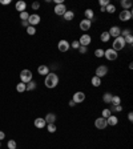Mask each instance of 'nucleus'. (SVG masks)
Listing matches in <instances>:
<instances>
[{"label":"nucleus","mask_w":133,"mask_h":149,"mask_svg":"<svg viewBox=\"0 0 133 149\" xmlns=\"http://www.w3.org/2000/svg\"><path fill=\"white\" fill-rule=\"evenodd\" d=\"M59 76H57L55 72H49L48 75L45 76V80H44V84H45V87L49 88V89H53V88L57 87V84H59Z\"/></svg>","instance_id":"f257e3e1"},{"label":"nucleus","mask_w":133,"mask_h":149,"mask_svg":"<svg viewBox=\"0 0 133 149\" xmlns=\"http://www.w3.org/2000/svg\"><path fill=\"white\" fill-rule=\"evenodd\" d=\"M125 48V40H124L123 36H119V37L115 39V42L112 43V49H115L116 52L119 51H123Z\"/></svg>","instance_id":"f03ea898"},{"label":"nucleus","mask_w":133,"mask_h":149,"mask_svg":"<svg viewBox=\"0 0 133 149\" xmlns=\"http://www.w3.org/2000/svg\"><path fill=\"white\" fill-rule=\"evenodd\" d=\"M20 81L24 84H28L32 81V72L29 69H23L20 72Z\"/></svg>","instance_id":"7ed1b4c3"},{"label":"nucleus","mask_w":133,"mask_h":149,"mask_svg":"<svg viewBox=\"0 0 133 149\" xmlns=\"http://www.w3.org/2000/svg\"><path fill=\"white\" fill-rule=\"evenodd\" d=\"M104 57L107 60H109V61H113V60H116L117 57H119V53L116 52L115 49L112 48H108L104 51Z\"/></svg>","instance_id":"20e7f679"},{"label":"nucleus","mask_w":133,"mask_h":149,"mask_svg":"<svg viewBox=\"0 0 133 149\" xmlns=\"http://www.w3.org/2000/svg\"><path fill=\"white\" fill-rule=\"evenodd\" d=\"M132 18H133V12L130 10H124V11H121L119 15V19L121 21H124V23H125V21H129Z\"/></svg>","instance_id":"39448f33"},{"label":"nucleus","mask_w":133,"mask_h":149,"mask_svg":"<svg viewBox=\"0 0 133 149\" xmlns=\"http://www.w3.org/2000/svg\"><path fill=\"white\" fill-rule=\"evenodd\" d=\"M69 48H71V43L68 40H65V39L60 40L59 44H57V49H59L60 52H68Z\"/></svg>","instance_id":"423d86ee"},{"label":"nucleus","mask_w":133,"mask_h":149,"mask_svg":"<svg viewBox=\"0 0 133 149\" xmlns=\"http://www.w3.org/2000/svg\"><path fill=\"white\" fill-rule=\"evenodd\" d=\"M108 75V67L107 65H98L97 68H96V72H95V76H97V77H104V76H107Z\"/></svg>","instance_id":"0eeeda50"},{"label":"nucleus","mask_w":133,"mask_h":149,"mask_svg":"<svg viewBox=\"0 0 133 149\" xmlns=\"http://www.w3.org/2000/svg\"><path fill=\"white\" fill-rule=\"evenodd\" d=\"M40 21H41V18L37 14H32L29 15V18H28V24L32 25V27H35V25L40 24Z\"/></svg>","instance_id":"6e6552de"},{"label":"nucleus","mask_w":133,"mask_h":149,"mask_svg":"<svg viewBox=\"0 0 133 149\" xmlns=\"http://www.w3.org/2000/svg\"><path fill=\"white\" fill-rule=\"evenodd\" d=\"M95 127L97 129H100V131H102V129H105L107 127H108V124H107V120H105L104 117H97L95 120Z\"/></svg>","instance_id":"1a4fd4ad"},{"label":"nucleus","mask_w":133,"mask_h":149,"mask_svg":"<svg viewBox=\"0 0 133 149\" xmlns=\"http://www.w3.org/2000/svg\"><path fill=\"white\" fill-rule=\"evenodd\" d=\"M91 42H92V37H91V35H88V33L81 35L80 39H79V43H80V45H83V47H88V45L91 44Z\"/></svg>","instance_id":"9d476101"},{"label":"nucleus","mask_w":133,"mask_h":149,"mask_svg":"<svg viewBox=\"0 0 133 149\" xmlns=\"http://www.w3.org/2000/svg\"><path fill=\"white\" fill-rule=\"evenodd\" d=\"M53 11H55V14L57 15V16H63L64 14H65L66 11V7H65V4H56V5H55V8H53Z\"/></svg>","instance_id":"9b49d317"},{"label":"nucleus","mask_w":133,"mask_h":149,"mask_svg":"<svg viewBox=\"0 0 133 149\" xmlns=\"http://www.w3.org/2000/svg\"><path fill=\"white\" fill-rule=\"evenodd\" d=\"M108 33H109V36H111V37H115V39L119 37V36L121 35V28L117 27V25H113V27L109 28Z\"/></svg>","instance_id":"f8f14e48"},{"label":"nucleus","mask_w":133,"mask_h":149,"mask_svg":"<svg viewBox=\"0 0 133 149\" xmlns=\"http://www.w3.org/2000/svg\"><path fill=\"white\" fill-rule=\"evenodd\" d=\"M72 100H73L76 104H80V103H83V101L85 100V93L84 92H81V90H79V92H76V93L73 95Z\"/></svg>","instance_id":"ddd939ff"},{"label":"nucleus","mask_w":133,"mask_h":149,"mask_svg":"<svg viewBox=\"0 0 133 149\" xmlns=\"http://www.w3.org/2000/svg\"><path fill=\"white\" fill-rule=\"evenodd\" d=\"M80 29L83 32H87V31H89L91 29V27H92V21H89V20H87V19H83V20L80 21Z\"/></svg>","instance_id":"4468645a"},{"label":"nucleus","mask_w":133,"mask_h":149,"mask_svg":"<svg viewBox=\"0 0 133 149\" xmlns=\"http://www.w3.org/2000/svg\"><path fill=\"white\" fill-rule=\"evenodd\" d=\"M33 124H35V127H36L37 129H43V128H45V127H47V122H45V120H44V117H37V118H35Z\"/></svg>","instance_id":"2eb2a0df"},{"label":"nucleus","mask_w":133,"mask_h":149,"mask_svg":"<svg viewBox=\"0 0 133 149\" xmlns=\"http://www.w3.org/2000/svg\"><path fill=\"white\" fill-rule=\"evenodd\" d=\"M107 124H108V127H116V125L119 124V117L115 116V114H111V116L107 118Z\"/></svg>","instance_id":"dca6fc26"},{"label":"nucleus","mask_w":133,"mask_h":149,"mask_svg":"<svg viewBox=\"0 0 133 149\" xmlns=\"http://www.w3.org/2000/svg\"><path fill=\"white\" fill-rule=\"evenodd\" d=\"M15 8H16V11H19V12H24L25 8H27V3L25 1H23V0H19L18 3L15 4Z\"/></svg>","instance_id":"f3484780"},{"label":"nucleus","mask_w":133,"mask_h":149,"mask_svg":"<svg viewBox=\"0 0 133 149\" xmlns=\"http://www.w3.org/2000/svg\"><path fill=\"white\" fill-rule=\"evenodd\" d=\"M37 73L40 75V76H47V75L49 73V67L45 65V64H44V65H40L37 68Z\"/></svg>","instance_id":"a211bd4d"},{"label":"nucleus","mask_w":133,"mask_h":149,"mask_svg":"<svg viewBox=\"0 0 133 149\" xmlns=\"http://www.w3.org/2000/svg\"><path fill=\"white\" fill-rule=\"evenodd\" d=\"M84 15H85V19H87V20H89V21H92V20H95V19H96L95 12H93V10H91V8L85 10L84 11Z\"/></svg>","instance_id":"6ab92c4d"},{"label":"nucleus","mask_w":133,"mask_h":149,"mask_svg":"<svg viewBox=\"0 0 133 149\" xmlns=\"http://www.w3.org/2000/svg\"><path fill=\"white\" fill-rule=\"evenodd\" d=\"M44 120H45L47 124H55V121H56V114L55 113H47Z\"/></svg>","instance_id":"aec40b11"},{"label":"nucleus","mask_w":133,"mask_h":149,"mask_svg":"<svg viewBox=\"0 0 133 149\" xmlns=\"http://www.w3.org/2000/svg\"><path fill=\"white\" fill-rule=\"evenodd\" d=\"M63 18L65 21H72L75 19V12L73 11H66L65 14L63 15Z\"/></svg>","instance_id":"412c9836"},{"label":"nucleus","mask_w":133,"mask_h":149,"mask_svg":"<svg viewBox=\"0 0 133 149\" xmlns=\"http://www.w3.org/2000/svg\"><path fill=\"white\" fill-rule=\"evenodd\" d=\"M112 96L113 95L111 93V92H105V93L102 95V101H104L105 104H111V101H112Z\"/></svg>","instance_id":"4be33fe9"},{"label":"nucleus","mask_w":133,"mask_h":149,"mask_svg":"<svg viewBox=\"0 0 133 149\" xmlns=\"http://www.w3.org/2000/svg\"><path fill=\"white\" fill-rule=\"evenodd\" d=\"M121 7L124 8V10H130V8H132V1H130V0H121Z\"/></svg>","instance_id":"5701e85b"},{"label":"nucleus","mask_w":133,"mask_h":149,"mask_svg":"<svg viewBox=\"0 0 133 149\" xmlns=\"http://www.w3.org/2000/svg\"><path fill=\"white\" fill-rule=\"evenodd\" d=\"M91 83H92V85H93V87H100V85H101V79H100V77H97V76H93L92 77V80H91Z\"/></svg>","instance_id":"b1692460"},{"label":"nucleus","mask_w":133,"mask_h":149,"mask_svg":"<svg viewBox=\"0 0 133 149\" xmlns=\"http://www.w3.org/2000/svg\"><path fill=\"white\" fill-rule=\"evenodd\" d=\"M16 90H18L19 93H23V92H25L27 90V84H24V83H19L18 85H16Z\"/></svg>","instance_id":"393cba45"},{"label":"nucleus","mask_w":133,"mask_h":149,"mask_svg":"<svg viewBox=\"0 0 133 149\" xmlns=\"http://www.w3.org/2000/svg\"><path fill=\"white\" fill-rule=\"evenodd\" d=\"M109 39H111V36H109V33H108V31H104L100 35V40H101L102 43H108L109 42Z\"/></svg>","instance_id":"a878e982"},{"label":"nucleus","mask_w":133,"mask_h":149,"mask_svg":"<svg viewBox=\"0 0 133 149\" xmlns=\"http://www.w3.org/2000/svg\"><path fill=\"white\" fill-rule=\"evenodd\" d=\"M111 104H112V105H120V104H121V97H120V96H116V95H113Z\"/></svg>","instance_id":"bb28decb"},{"label":"nucleus","mask_w":133,"mask_h":149,"mask_svg":"<svg viewBox=\"0 0 133 149\" xmlns=\"http://www.w3.org/2000/svg\"><path fill=\"white\" fill-rule=\"evenodd\" d=\"M105 12H108V14H115L116 12V5H113L112 3H109L107 7H105Z\"/></svg>","instance_id":"cd10ccee"},{"label":"nucleus","mask_w":133,"mask_h":149,"mask_svg":"<svg viewBox=\"0 0 133 149\" xmlns=\"http://www.w3.org/2000/svg\"><path fill=\"white\" fill-rule=\"evenodd\" d=\"M47 131L49 132V133H55V132L57 131V127H56V124H47Z\"/></svg>","instance_id":"c85d7f7f"},{"label":"nucleus","mask_w":133,"mask_h":149,"mask_svg":"<svg viewBox=\"0 0 133 149\" xmlns=\"http://www.w3.org/2000/svg\"><path fill=\"white\" fill-rule=\"evenodd\" d=\"M36 87H37V84H36V81H29L28 84H27V90H35Z\"/></svg>","instance_id":"c756f323"},{"label":"nucleus","mask_w":133,"mask_h":149,"mask_svg":"<svg viewBox=\"0 0 133 149\" xmlns=\"http://www.w3.org/2000/svg\"><path fill=\"white\" fill-rule=\"evenodd\" d=\"M16 146H18V144H16L15 140H10V141L7 142V148L8 149H16Z\"/></svg>","instance_id":"7c9ffc66"},{"label":"nucleus","mask_w":133,"mask_h":149,"mask_svg":"<svg viewBox=\"0 0 133 149\" xmlns=\"http://www.w3.org/2000/svg\"><path fill=\"white\" fill-rule=\"evenodd\" d=\"M112 114V112H111V109H102V112H101V117H104L105 120L109 117Z\"/></svg>","instance_id":"2f4dec72"},{"label":"nucleus","mask_w":133,"mask_h":149,"mask_svg":"<svg viewBox=\"0 0 133 149\" xmlns=\"http://www.w3.org/2000/svg\"><path fill=\"white\" fill-rule=\"evenodd\" d=\"M27 33H28L29 36H33L36 33V28L32 27V25H28V27H27Z\"/></svg>","instance_id":"473e14b6"},{"label":"nucleus","mask_w":133,"mask_h":149,"mask_svg":"<svg viewBox=\"0 0 133 149\" xmlns=\"http://www.w3.org/2000/svg\"><path fill=\"white\" fill-rule=\"evenodd\" d=\"M28 18H29V14L27 12V11H24V12H21V14H20L21 21H28Z\"/></svg>","instance_id":"72a5a7b5"},{"label":"nucleus","mask_w":133,"mask_h":149,"mask_svg":"<svg viewBox=\"0 0 133 149\" xmlns=\"http://www.w3.org/2000/svg\"><path fill=\"white\" fill-rule=\"evenodd\" d=\"M95 56H96V57H98V59H100V57H104V49L97 48L95 51Z\"/></svg>","instance_id":"f704fd0d"},{"label":"nucleus","mask_w":133,"mask_h":149,"mask_svg":"<svg viewBox=\"0 0 133 149\" xmlns=\"http://www.w3.org/2000/svg\"><path fill=\"white\" fill-rule=\"evenodd\" d=\"M124 40H125V44H129V45H132V44H133V35H132V33H130V35L125 36V37H124Z\"/></svg>","instance_id":"c9c22d12"},{"label":"nucleus","mask_w":133,"mask_h":149,"mask_svg":"<svg viewBox=\"0 0 133 149\" xmlns=\"http://www.w3.org/2000/svg\"><path fill=\"white\" fill-rule=\"evenodd\" d=\"M123 111V107H121V105H113L112 108H111V112H121Z\"/></svg>","instance_id":"e433bc0d"},{"label":"nucleus","mask_w":133,"mask_h":149,"mask_svg":"<svg viewBox=\"0 0 133 149\" xmlns=\"http://www.w3.org/2000/svg\"><path fill=\"white\" fill-rule=\"evenodd\" d=\"M79 51V53H81V55H85V53L88 52V47H83V45H80V48L77 49Z\"/></svg>","instance_id":"4c0bfd02"},{"label":"nucleus","mask_w":133,"mask_h":149,"mask_svg":"<svg viewBox=\"0 0 133 149\" xmlns=\"http://www.w3.org/2000/svg\"><path fill=\"white\" fill-rule=\"evenodd\" d=\"M130 33H132V32H130V29H129V28H126V29H123V31H121V35H120V36L125 37V36L130 35Z\"/></svg>","instance_id":"58836bf2"},{"label":"nucleus","mask_w":133,"mask_h":149,"mask_svg":"<svg viewBox=\"0 0 133 149\" xmlns=\"http://www.w3.org/2000/svg\"><path fill=\"white\" fill-rule=\"evenodd\" d=\"M98 4H100V7L105 8L109 4V0H98Z\"/></svg>","instance_id":"ea45409f"},{"label":"nucleus","mask_w":133,"mask_h":149,"mask_svg":"<svg viewBox=\"0 0 133 149\" xmlns=\"http://www.w3.org/2000/svg\"><path fill=\"white\" fill-rule=\"evenodd\" d=\"M72 48H73V49H79V48H80V43H79V40L72 42Z\"/></svg>","instance_id":"a19ab883"},{"label":"nucleus","mask_w":133,"mask_h":149,"mask_svg":"<svg viewBox=\"0 0 133 149\" xmlns=\"http://www.w3.org/2000/svg\"><path fill=\"white\" fill-rule=\"evenodd\" d=\"M39 8H40V3H39V1H35V3H32V10L37 11Z\"/></svg>","instance_id":"79ce46f5"},{"label":"nucleus","mask_w":133,"mask_h":149,"mask_svg":"<svg viewBox=\"0 0 133 149\" xmlns=\"http://www.w3.org/2000/svg\"><path fill=\"white\" fill-rule=\"evenodd\" d=\"M0 3L3 4V5H7V4H11V0H1Z\"/></svg>","instance_id":"37998d69"},{"label":"nucleus","mask_w":133,"mask_h":149,"mask_svg":"<svg viewBox=\"0 0 133 149\" xmlns=\"http://www.w3.org/2000/svg\"><path fill=\"white\" fill-rule=\"evenodd\" d=\"M4 139H5V133L0 131V141H1V140H4Z\"/></svg>","instance_id":"c03bdc74"},{"label":"nucleus","mask_w":133,"mask_h":149,"mask_svg":"<svg viewBox=\"0 0 133 149\" xmlns=\"http://www.w3.org/2000/svg\"><path fill=\"white\" fill-rule=\"evenodd\" d=\"M128 120H129V121H133V113H132V112L128 113Z\"/></svg>","instance_id":"a18cd8bd"},{"label":"nucleus","mask_w":133,"mask_h":149,"mask_svg":"<svg viewBox=\"0 0 133 149\" xmlns=\"http://www.w3.org/2000/svg\"><path fill=\"white\" fill-rule=\"evenodd\" d=\"M68 104H69V107H72V108H73V107H75V105H76V103H75V101H73V100H71V101H69V103H68Z\"/></svg>","instance_id":"49530a36"},{"label":"nucleus","mask_w":133,"mask_h":149,"mask_svg":"<svg viewBox=\"0 0 133 149\" xmlns=\"http://www.w3.org/2000/svg\"><path fill=\"white\" fill-rule=\"evenodd\" d=\"M21 24H23V27H25V28H27V27H28V21H21Z\"/></svg>","instance_id":"de8ad7c7"},{"label":"nucleus","mask_w":133,"mask_h":149,"mask_svg":"<svg viewBox=\"0 0 133 149\" xmlns=\"http://www.w3.org/2000/svg\"><path fill=\"white\" fill-rule=\"evenodd\" d=\"M0 148H1V141H0Z\"/></svg>","instance_id":"09e8293b"}]
</instances>
